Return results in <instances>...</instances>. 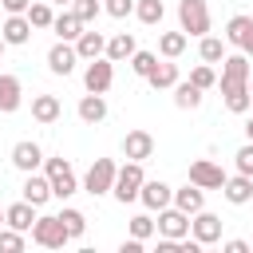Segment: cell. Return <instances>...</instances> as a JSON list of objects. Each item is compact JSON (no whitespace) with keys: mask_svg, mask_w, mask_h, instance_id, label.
Returning a JSON list of instances; mask_svg holds the SVG:
<instances>
[{"mask_svg":"<svg viewBox=\"0 0 253 253\" xmlns=\"http://www.w3.org/2000/svg\"><path fill=\"white\" fill-rule=\"evenodd\" d=\"M115 83V59L99 55V59H87V71H83V87L95 91V95H107Z\"/></svg>","mask_w":253,"mask_h":253,"instance_id":"cell-6","label":"cell"},{"mask_svg":"<svg viewBox=\"0 0 253 253\" xmlns=\"http://www.w3.org/2000/svg\"><path fill=\"white\" fill-rule=\"evenodd\" d=\"M71 12H75L83 24H91V20L103 12V4H99V0H71Z\"/></svg>","mask_w":253,"mask_h":253,"instance_id":"cell-37","label":"cell"},{"mask_svg":"<svg viewBox=\"0 0 253 253\" xmlns=\"http://www.w3.org/2000/svg\"><path fill=\"white\" fill-rule=\"evenodd\" d=\"M186 43H190V36L178 28V32H162L158 36V51H162V59H178L182 51H186Z\"/></svg>","mask_w":253,"mask_h":253,"instance_id":"cell-27","label":"cell"},{"mask_svg":"<svg viewBox=\"0 0 253 253\" xmlns=\"http://www.w3.org/2000/svg\"><path fill=\"white\" fill-rule=\"evenodd\" d=\"M154 63H158V55H154V51H134V55H130V71H134V75H142V79L154 71Z\"/></svg>","mask_w":253,"mask_h":253,"instance_id":"cell-34","label":"cell"},{"mask_svg":"<svg viewBox=\"0 0 253 253\" xmlns=\"http://www.w3.org/2000/svg\"><path fill=\"white\" fill-rule=\"evenodd\" d=\"M103 12H107V16H115V20H123V16H130V12H134V0H107V4H103Z\"/></svg>","mask_w":253,"mask_h":253,"instance_id":"cell-41","label":"cell"},{"mask_svg":"<svg viewBox=\"0 0 253 253\" xmlns=\"http://www.w3.org/2000/svg\"><path fill=\"white\" fill-rule=\"evenodd\" d=\"M0 36H4L12 47H20V43L32 40V20H28V16H8L4 28H0Z\"/></svg>","mask_w":253,"mask_h":253,"instance_id":"cell-21","label":"cell"},{"mask_svg":"<svg viewBox=\"0 0 253 253\" xmlns=\"http://www.w3.org/2000/svg\"><path fill=\"white\" fill-rule=\"evenodd\" d=\"M4 47H8V40H4V36H0V55H4Z\"/></svg>","mask_w":253,"mask_h":253,"instance_id":"cell-47","label":"cell"},{"mask_svg":"<svg viewBox=\"0 0 253 253\" xmlns=\"http://www.w3.org/2000/svg\"><path fill=\"white\" fill-rule=\"evenodd\" d=\"M51 4H71V0H51Z\"/></svg>","mask_w":253,"mask_h":253,"instance_id":"cell-49","label":"cell"},{"mask_svg":"<svg viewBox=\"0 0 253 253\" xmlns=\"http://www.w3.org/2000/svg\"><path fill=\"white\" fill-rule=\"evenodd\" d=\"M75 63H79V51H75V43H67V40H59V43L47 51V67H51V75H71Z\"/></svg>","mask_w":253,"mask_h":253,"instance_id":"cell-11","label":"cell"},{"mask_svg":"<svg viewBox=\"0 0 253 253\" xmlns=\"http://www.w3.org/2000/svg\"><path fill=\"white\" fill-rule=\"evenodd\" d=\"M190 83H194V87H202V91H210V87L217 83V75H213V67H210V63H202V67H194V71H190Z\"/></svg>","mask_w":253,"mask_h":253,"instance_id":"cell-39","label":"cell"},{"mask_svg":"<svg viewBox=\"0 0 253 253\" xmlns=\"http://www.w3.org/2000/svg\"><path fill=\"white\" fill-rule=\"evenodd\" d=\"M162 0H134V16L142 20V24H162Z\"/></svg>","mask_w":253,"mask_h":253,"instance_id":"cell-31","label":"cell"},{"mask_svg":"<svg viewBox=\"0 0 253 253\" xmlns=\"http://www.w3.org/2000/svg\"><path fill=\"white\" fill-rule=\"evenodd\" d=\"M158 229V221L150 217V213H138V217H130V237H138V241H146L150 233Z\"/></svg>","mask_w":253,"mask_h":253,"instance_id":"cell-35","label":"cell"},{"mask_svg":"<svg viewBox=\"0 0 253 253\" xmlns=\"http://www.w3.org/2000/svg\"><path fill=\"white\" fill-rule=\"evenodd\" d=\"M233 162H237V174H249V178H253V142H245V146L233 154Z\"/></svg>","mask_w":253,"mask_h":253,"instance_id":"cell-40","label":"cell"},{"mask_svg":"<svg viewBox=\"0 0 253 253\" xmlns=\"http://www.w3.org/2000/svg\"><path fill=\"white\" fill-rule=\"evenodd\" d=\"M115 174H119L115 158H95L91 170H87V178H83V190H87L91 198H103V194L115 190Z\"/></svg>","mask_w":253,"mask_h":253,"instance_id":"cell-3","label":"cell"},{"mask_svg":"<svg viewBox=\"0 0 253 253\" xmlns=\"http://www.w3.org/2000/svg\"><path fill=\"white\" fill-rule=\"evenodd\" d=\"M190 233H194L202 245H217V241H221V217L210 213V210H198V213L190 217Z\"/></svg>","mask_w":253,"mask_h":253,"instance_id":"cell-10","label":"cell"},{"mask_svg":"<svg viewBox=\"0 0 253 253\" xmlns=\"http://www.w3.org/2000/svg\"><path fill=\"white\" fill-rule=\"evenodd\" d=\"M142 182H146V174H142V162H130L126 158V166H119V174H115V198L126 206V202H134L138 194H142Z\"/></svg>","mask_w":253,"mask_h":253,"instance_id":"cell-4","label":"cell"},{"mask_svg":"<svg viewBox=\"0 0 253 253\" xmlns=\"http://www.w3.org/2000/svg\"><path fill=\"white\" fill-rule=\"evenodd\" d=\"M20 103H24L20 79H16V75H0V111H4V115H16Z\"/></svg>","mask_w":253,"mask_h":253,"instance_id":"cell-18","label":"cell"},{"mask_svg":"<svg viewBox=\"0 0 253 253\" xmlns=\"http://www.w3.org/2000/svg\"><path fill=\"white\" fill-rule=\"evenodd\" d=\"M20 249H24V233L12 229V225L0 229V253H20Z\"/></svg>","mask_w":253,"mask_h":253,"instance_id":"cell-38","label":"cell"},{"mask_svg":"<svg viewBox=\"0 0 253 253\" xmlns=\"http://www.w3.org/2000/svg\"><path fill=\"white\" fill-rule=\"evenodd\" d=\"M138 202H142L146 210H166V206L174 202V190H170L166 182H158V178H146V182H142V194H138Z\"/></svg>","mask_w":253,"mask_h":253,"instance_id":"cell-13","label":"cell"},{"mask_svg":"<svg viewBox=\"0 0 253 253\" xmlns=\"http://www.w3.org/2000/svg\"><path fill=\"white\" fill-rule=\"evenodd\" d=\"M178 28L186 36L202 40L210 32V8H206V0H178Z\"/></svg>","mask_w":253,"mask_h":253,"instance_id":"cell-2","label":"cell"},{"mask_svg":"<svg viewBox=\"0 0 253 253\" xmlns=\"http://www.w3.org/2000/svg\"><path fill=\"white\" fill-rule=\"evenodd\" d=\"M75 111H79V119H83L87 126H95V123H103V119H107V99H103V95H95V91H87V95L79 99V107H75Z\"/></svg>","mask_w":253,"mask_h":253,"instance_id":"cell-19","label":"cell"},{"mask_svg":"<svg viewBox=\"0 0 253 253\" xmlns=\"http://www.w3.org/2000/svg\"><path fill=\"white\" fill-rule=\"evenodd\" d=\"M225 95V107L233 111V115H245L249 107H253V95H249V87H229V91H221Z\"/></svg>","mask_w":253,"mask_h":253,"instance_id":"cell-30","label":"cell"},{"mask_svg":"<svg viewBox=\"0 0 253 253\" xmlns=\"http://www.w3.org/2000/svg\"><path fill=\"white\" fill-rule=\"evenodd\" d=\"M146 83H150L154 91H166V87H174V83H178V63H170V59L154 63V71L146 75Z\"/></svg>","mask_w":253,"mask_h":253,"instance_id":"cell-28","label":"cell"},{"mask_svg":"<svg viewBox=\"0 0 253 253\" xmlns=\"http://www.w3.org/2000/svg\"><path fill=\"white\" fill-rule=\"evenodd\" d=\"M119 253H142V241H138V237H126V241L119 245Z\"/></svg>","mask_w":253,"mask_h":253,"instance_id":"cell-43","label":"cell"},{"mask_svg":"<svg viewBox=\"0 0 253 253\" xmlns=\"http://www.w3.org/2000/svg\"><path fill=\"white\" fill-rule=\"evenodd\" d=\"M245 134H249V142H253V119H249V123H245Z\"/></svg>","mask_w":253,"mask_h":253,"instance_id":"cell-46","label":"cell"},{"mask_svg":"<svg viewBox=\"0 0 253 253\" xmlns=\"http://www.w3.org/2000/svg\"><path fill=\"white\" fill-rule=\"evenodd\" d=\"M221 194H225L229 206H245V202L253 198V178H249V174H233V178H225Z\"/></svg>","mask_w":253,"mask_h":253,"instance_id":"cell-17","label":"cell"},{"mask_svg":"<svg viewBox=\"0 0 253 253\" xmlns=\"http://www.w3.org/2000/svg\"><path fill=\"white\" fill-rule=\"evenodd\" d=\"M20 194H24V202H32V206H43L47 198H55V194H51V178H47V174H36V170L28 174V182H24Z\"/></svg>","mask_w":253,"mask_h":253,"instance_id":"cell-16","label":"cell"},{"mask_svg":"<svg viewBox=\"0 0 253 253\" xmlns=\"http://www.w3.org/2000/svg\"><path fill=\"white\" fill-rule=\"evenodd\" d=\"M198 55H202V63H221V59H225V40H217V36H202Z\"/></svg>","mask_w":253,"mask_h":253,"instance_id":"cell-29","label":"cell"},{"mask_svg":"<svg viewBox=\"0 0 253 253\" xmlns=\"http://www.w3.org/2000/svg\"><path fill=\"white\" fill-rule=\"evenodd\" d=\"M249 75H253V63H249V55L245 51H237V55H225L221 59V91H229V87H249Z\"/></svg>","mask_w":253,"mask_h":253,"instance_id":"cell-7","label":"cell"},{"mask_svg":"<svg viewBox=\"0 0 253 253\" xmlns=\"http://www.w3.org/2000/svg\"><path fill=\"white\" fill-rule=\"evenodd\" d=\"M59 115H63V107H59L55 95H36V99H32V119H36V123L47 126V123H55Z\"/></svg>","mask_w":253,"mask_h":253,"instance_id":"cell-23","label":"cell"},{"mask_svg":"<svg viewBox=\"0 0 253 253\" xmlns=\"http://www.w3.org/2000/svg\"><path fill=\"white\" fill-rule=\"evenodd\" d=\"M0 225H4V210H0Z\"/></svg>","mask_w":253,"mask_h":253,"instance_id":"cell-50","label":"cell"},{"mask_svg":"<svg viewBox=\"0 0 253 253\" xmlns=\"http://www.w3.org/2000/svg\"><path fill=\"white\" fill-rule=\"evenodd\" d=\"M158 233H162V237H174V241L190 237V213L170 202L166 210H158Z\"/></svg>","mask_w":253,"mask_h":253,"instance_id":"cell-8","label":"cell"},{"mask_svg":"<svg viewBox=\"0 0 253 253\" xmlns=\"http://www.w3.org/2000/svg\"><path fill=\"white\" fill-rule=\"evenodd\" d=\"M0 4H4V12H8V16H24V12L32 8V0H0Z\"/></svg>","mask_w":253,"mask_h":253,"instance_id":"cell-42","label":"cell"},{"mask_svg":"<svg viewBox=\"0 0 253 253\" xmlns=\"http://www.w3.org/2000/svg\"><path fill=\"white\" fill-rule=\"evenodd\" d=\"M32 241L43 245V249H63V245L71 241V233H67V225H63L59 213H43V217H36V225H32Z\"/></svg>","mask_w":253,"mask_h":253,"instance_id":"cell-1","label":"cell"},{"mask_svg":"<svg viewBox=\"0 0 253 253\" xmlns=\"http://www.w3.org/2000/svg\"><path fill=\"white\" fill-rule=\"evenodd\" d=\"M134 51H138V47H134V36H130V32H119V36L107 40V51H103V55L115 59V63H123V59H130Z\"/></svg>","mask_w":253,"mask_h":253,"instance_id":"cell-25","label":"cell"},{"mask_svg":"<svg viewBox=\"0 0 253 253\" xmlns=\"http://www.w3.org/2000/svg\"><path fill=\"white\" fill-rule=\"evenodd\" d=\"M43 174L51 178V194H55V198H71V194L79 190L75 170H71L67 158H47V162H43Z\"/></svg>","mask_w":253,"mask_h":253,"instance_id":"cell-5","label":"cell"},{"mask_svg":"<svg viewBox=\"0 0 253 253\" xmlns=\"http://www.w3.org/2000/svg\"><path fill=\"white\" fill-rule=\"evenodd\" d=\"M123 154H126L130 162H146V158L154 154V134H150V130H126Z\"/></svg>","mask_w":253,"mask_h":253,"instance_id":"cell-12","label":"cell"},{"mask_svg":"<svg viewBox=\"0 0 253 253\" xmlns=\"http://www.w3.org/2000/svg\"><path fill=\"white\" fill-rule=\"evenodd\" d=\"M249 20H253V16H233V20L225 24V43L241 47V40H245V32H249Z\"/></svg>","mask_w":253,"mask_h":253,"instance_id":"cell-32","label":"cell"},{"mask_svg":"<svg viewBox=\"0 0 253 253\" xmlns=\"http://www.w3.org/2000/svg\"><path fill=\"white\" fill-rule=\"evenodd\" d=\"M174 206H178V210H186V213L194 217L198 210H206V190H202V186H194V182H186L182 190H174Z\"/></svg>","mask_w":253,"mask_h":253,"instance_id":"cell-20","label":"cell"},{"mask_svg":"<svg viewBox=\"0 0 253 253\" xmlns=\"http://www.w3.org/2000/svg\"><path fill=\"white\" fill-rule=\"evenodd\" d=\"M24 16L32 20V28H51V20H55V16H51V8H47L43 0H40V4H32V8L24 12Z\"/></svg>","mask_w":253,"mask_h":253,"instance_id":"cell-36","label":"cell"},{"mask_svg":"<svg viewBox=\"0 0 253 253\" xmlns=\"http://www.w3.org/2000/svg\"><path fill=\"white\" fill-rule=\"evenodd\" d=\"M59 217H63V225H67V233H71V241H75V237H83V233H87V217H83V213H79V210H71V206H67V210H63V213H59Z\"/></svg>","mask_w":253,"mask_h":253,"instance_id":"cell-33","label":"cell"},{"mask_svg":"<svg viewBox=\"0 0 253 253\" xmlns=\"http://www.w3.org/2000/svg\"><path fill=\"white\" fill-rule=\"evenodd\" d=\"M249 95H253V75H249Z\"/></svg>","mask_w":253,"mask_h":253,"instance_id":"cell-48","label":"cell"},{"mask_svg":"<svg viewBox=\"0 0 253 253\" xmlns=\"http://www.w3.org/2000/svg\"><path fill=\"white\" fill-rule=\"evenodd\" d=\"M40 162H43V150H40L36 142H28V138H24V142H16V146H12V166H16V170L32 174Z\"/></svg>","mask_w":253,"mask_h":253,"instance_id":"cell-15","label":"cell"},{"mask_svg":"<svg viewBox=\"0 0 253 253\" xmlns=\"http://www.w3.org/2000/svg\"><path fill=\"white\" fill-rule=\"evenodd\" d=\"M51 28H55V36H59V40H67V43H75V40L83 36V28H87V24H83V20L75 16V12H59V16L51 20Z\"/></svg>","mask_w":253,"mask_h":253,"instance_id":"cell-22","label":"cell"},{"mask_svg":"<svg viewBox=\"0 0 253 253\" xmlns=\"http://www.w3.org/2000/svg\"><path fill=\"white\" fill-rule=\"evenodd\" d=\"M221 249H225V253H249V245H245L241 237H233V241H225Z\"/></svg>","mask_w":253,"mask_h":253,"instance_id":"cell-44","label":"cell"},{"mask_svg":"<svg viewBox=\"0 0 253 253\" xmlns=\"http://www.w3.org/2000/svg\"><path fill=\"white\" fill-rule=\"evenodd\" d=\"M174 107H178V111H198V107H202V87H194L190 79H186V83L178 79V83H174Z\"/></svg>","mask_w":253,"mask_h":253,"instance_id":"cell-26","label":"cell"},{"mask_svg":"<svg viewBox=\"0 0 253 253\" xmlns=\"http://www.w3.org/2000/svg\"><path fill=\"white\" fill-rule=\"evenodd\" d=\"M75 51H79V59H99V55L107 51L103 32H87V28H83V36L75 40Z\"/></svg>","mask_w":253,"mask_h":253,"instance_id":"cell-24","label":"cell"},{"mask_svg":"<svg viewBox=\"0 0 253 253\" xmlns=\"http://www.w3.org/2000/svg\"><path fill=\"white\" fill-rule=\"evenodd\" d=\"M36 210L40 206H32V202H12L8 210H4V225H12V229H20V233H28L32 225H36Z\"/></svg>","mask_w":253,"mask_h":253,"instance_id":"cell-14","label":"cell"},{"mask_svg":"<svg viewBox=\"0 0 253 253\" xmlns=\"http://www.w3.org/2000/svg\"><path fill=\"white\" fill-rule=\"evenodd\" d=\"M241 51L253 55V20H249V32H245V40H241Z\"/></svg>","mask_w":253,"mask_h":253,"instance_id":"cell-45","label":"cell"},{"mask_svg":"<svg viewBox=\"0 0 253 253\" xmlns=\"http://www.w3.org/2000/svg\"><path fill=\"white\" fill-rule=\"evenodd\" d=\"M225 178H229V174H225L217 162H210V158H198V162L190 166V182H194V186H202V190H221V186H225Z\"/></svg>","mask_w":253,"mask_h":253,"instance_id":"cell-9","label":"cell"}]
</instances>
